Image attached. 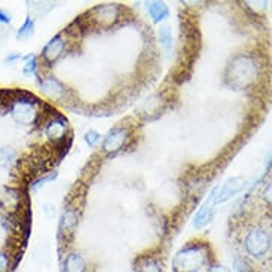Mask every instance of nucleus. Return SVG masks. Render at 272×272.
<instances>
[{"mask_svg": "<svg viewBox=\"0 0 272 272\" xmlns=\"http://www.w3.org/2000/svg\"><path fill=\"white\" fill-rule=\"evenodd\" d=\"M17 161V152L12 148H2L0 149V167L9 168Z\"/></svg>", "mask_w": 272, "mask_h": 272, "instance_id": "17", "label": "nucleus"}, {"mask_svg": "<svg viewBox=\"0 0 272 272\" xmlns=\"http://www.w3.org/2000/svg\"><path fill=\"white\" fill-rule=\"evenodd\" d=\"M40 91L49 97V98H55V100H61L66 97V86L54 76H46L42 79L40 82Z\"/></svg>", "mask_w": 272, "mask_h": 272, "instance_id": "9", "label": "nucleus"}, {"mask_svg": "<svg viewBox=\"0 0 272 272\" xmlns=\"http://www.w3.org/2000/svg\"><path fill=\"white\" fill-rule=\"evenodd\" d=\"M128 139H129V129L125 126H116L107 132V135L103 140L101 149L107 155H116L117 152H120L125 148Z\"/></svg>", "mask_w": 272, "mask_h": 272, "instance_id": "5", "label": "nucleus"}, {"mask_svg": "<svg viewBox=\"0 0 272 272\" xmlns=\"http://www.w3.org/2000/svg\"><path fill=\"white\" fill-rule=\"evenodd\" d=\"M158 38H159L161 45H162L167 51L171 49V46H173V35H171L170 26H161L159 30H158Z\"/></svg>", "mask_w": 272, "mask_h": 272, "instance_id": "19", "label": "nucleus"}, {"mask_svg": "<svg viewBox=\"0 0 272 272\" xmlns=\"http://www.w3.org/2000/svg\"><path fill=\"white\" fill-rule=\"evenodd\" d=\"M18 98H14L11 115L15 122L21 125H30L38 120L39 112H38V104L39 101L29 92H18Z\"/></svg>", "mask_w": 272, "mask_h": 272, "instance_id": "4", "label": "nucleus"}, {"mask_svg": "<svg viewBox=\"0 0 272 272\" xmlns=\"http://www.w3.org/2000/svg\"><path fill=\"white\" fill-rule=\"evenodd\" d=\"M244 250L253 259H265L271 251V235L262 226L250 228L244 236Z\"/></svg>", "mask_w": 272, "mask_h": 272, "instance_id": "3", "label": "nucleus"}, {"mask_svg": "<svg viewBox=\"0 0 272 272\" xmlns=\"http://www.w3.org/2000/svg\"><path fill=\"white\" fill-rule=\"evenodd\" d=\"M66 131H67V119H64L61 115H54V117L48 120L45 126V134L48 135V139L54 142L63 140L66 137Z\"/></svg>", "mask_w": 272, "mask_h": 272, "instance_id": "10", "label": "nucleus"}, {"mask_svg": "<svg viewBox=\"0 0 272 272\" xmlns=\"http://www.w3.org/2000/svg\"><path fill=\"white\" fill-rule=\"evenodd\" d=\"M64 48H66V42L63 40L61 35L54 36L52 39L49 40L43 51H42V60L46 64H54L60 60V57L64 54Z\"/></svg>", "mask_w": 272, "mask_h": 272, "instance_id": "8", "label": "nucleus"}, {"mask_svg": "<svg viewBox=\"0 0 272 272\" xmlns=\"http://www.w3.org/2000/svg\"><path fill=\"white\" fill-rule=\"evenodd\" d=\"M33 35H35V21H33V18L27 17L24 20L23 26L17 32V39L26 40L29 39V38H32Z\"/></svg>", "mask_w": 272, "mask_h": 272, "instance_id": "16", "label": "nucleus"}, {"mask_svg": "<svg viewBox=\"0 0 272 272\" xmlns=\"http://www.w3.org/2000/svg\"><path fill=\"white\" fill-rule=\"evenodd\" d=\"M78 226V213L76 210L73 208H67L64 210V213L61 214V219H60V235H70V233L75 232Z\"/></svg>", "mask_w": 272, "mask_h": 272, "instance_id": "13", "label": "nucleus"}, {"mask_svg": "<svg viewBox=\"0 0 272 272\" xmlns=\"http://www.w3.org/2000/svg\"><path fill=\"white\" fill-rule=\"evenodd\" d=\"M208 260L207 245L194 242L183 247L174 257V269L177 272H198Z\"/></svg>", "mask_w": 272, "mask_h": 272, "instance_id": "2", "label": "nucleus"}, {"mask_svg": "<svg viewBox=\"0 0 272 272\" xmlns=\"http://www.w3.org/2000/svg\"><path fill=\"white\" fill-rule=\"evenodd\" d=\"M85 143L89 146V148H94L98 142H100V132H97L95 129H89V131H86V134H85Z\"/></svg>", "mask_w": 272, "mask_h": 272, "instance_id": "21", "label": "nucleus"}, {"mask_svg": "<svg viewBox=\"0 0 272 272\" xmlns=\"http://www.w3.org/2000/svg\"><path fill=\"white\" fill-rule=\"evenodd\" d=\"M259 76V64L253 55L239 54L226 67V80L235 89L251 86Z\"/></svg>", "mask_w": 272, "mask_h": 272, "instance_id": "1", "label": "nucleus"}, {"mask_svg": "<svg viewBox=\"0 0 272 272\" xmlns=\"http://www.w3.org/2000/svg\"><path fill=\"white\" fill-rule=\"evenodd\" d=\"M245 186V179L242 177H231L228 179L225 183L216 186L211 194H213V201L214 204H222L226 202L228 199H231L232 196L236 194H239Z\"/></svg>", "mask_w": 272, "mask_h": 272, "instance_id": "6", "label": "nucleus"}, {"mask_svg": "<svg viewBox=\"0 0 272 272\" xmlns=\"http://www.w3.org/2000/svg\"><path fill=\"white\" fill-rule=\"evenodd\" d=\"M208 272H231V269H229V268H226V266L217 265V266H211Z\"/></svg>", "mask_w": 272, "mask_h": 272, "instance_id": "25", "label": "nucleus"}, {"mask_svg": "<svg viewBox=\"0 0 272 272\" xmlns=\"http://www.w3.org/2000/svg\"><path fill=\"white\" fill-rule=\"evenodd\" d=\"M11 269V259L9 254L0 251V272H8Z\"/></svg>", "mask_w": 272, "mask_h": 272, "instance_id": "22", "label": "nucleus"}, {"mask_svg": "<svg viewBox=\"0 0 272 272\" xmlns=\"http://www.w3.org/2000/svg\"><path fill=\"white\" fill-rule=\"evenodd\" d=\"M146 8H148V12H149L151 18L155 24H159L161 21H164L170 15L168 6L162 2H151L146 5Z\"/></svg>", "mask_w": 272, "mask_h": 272, "instance_id": "14", "label": "nucleus"}, {"mask_svg": "<svg viewBox=\"0 0 272 272\" xmlns=\"http://www.w3.org/2000/svg\"><path fill=\"white\" fill-rule=\"evenodd\" d=\"M20 58H23V55H21L20 52H12V54H9V55L5 58V61L11 64V63H14V61H17V60H20Z\"/></svg>", "mask_w": 272, "mask_h": 272, "instance_id": "24", "label": "nucleus"}, {"mask_svg": "<svg viewBox=\"0 0 272 272\" xmlns=\"http://www.w3.org/2000/svg\"><path fill=\"white\" fill-rule=\"evenodd\" d=\"M23 60L26 61L24 69H23V73H24L26 76L36 75V73H38V67H39V64H38V57H36L35 54H29V55L23 57Z\"/></svg>", "mask_w": 272, "mask_h": 272, "instance_id": "18", "label": "nucleus"}, {"mask_svg": "<svg viewBox=\"0 0 272 272\" xmlns=\"http://www.w3.org/2000/svg\"><path fill=\"white\" fill-rule=\"evenodd\" d=\"M214 201H213V194H210L208 196V199L204 202V205L198 210V213L195 214V219H194V226L196 229H202L204 226H207L211 220H213V217H214V211H216V208H214Z\"/></svg>", "mask_w": 272, "mask_h": 272, "instance_id": "11", "label": "nucleus"}, {"mask_svg": "<svg viewBox=\"0 0 272 272\" xmlns=\"http://www.w3.org/2000/svg\"><path fill=\"white\" fill-rule=\"evenodd\" d=\"M120 8L117 5H98L91 11L92 20L95 21L97 26L100 27H112L113 24H116V21L119 20V14Z\"/></svg>", "mask_w": 272, "mask_h": 272, "instance_id": "7", "label": "nucleus"}, {"mask_svg": "<svg viewBox=\"0 0 272 272\" xmlns=\"http://www.w3.org/2000/svg\"><path fill=\"white\" fill-rule=\"evenodd\" d=\"M137 272H162V263L152 256H142L135 263Z\"/></svg>", "mask_w": 272, "mask_h": 272, "instance_id": "15", "label": "nucleus"}, {"mask_svg": "<svg viewBox=\"0 0 272 272\" xmlns=\"http://www.w3.org/2000/svg\"><path fill=\"white\" fill-rule=\"evenodd\" d=\"M11 21H12V17L6 11L0 9V23L2 24H11Z\"/></svg>", "mask_w": 272, "mask_h": 272, "instance_id": "23", "label": "nucleus"}, {"mask_svg": "<svg viewBox=\"0 0 272 272\" xmlns=\"http://www.w3.org/2000/svg\"><path fill=\"white\" fill-rule=\"evenodd\" d=\"M57 176H58V173L57 171H54V173H51L49 176H45V177H42V179H38V180H35L33 183H32V191L33 192H36V191H39L40 188H43L48 182H51V180H54V179H57Z\"/></svg>", "mask_w": 272, "mask_h": 272, "instance_id": "20", "label": "nucleus"}, {"mask_svg": "<svg viewBox=\"0 0 272 272\" xmlns=\"http://www.w3.org/2000/svg\"><path fill=\"white\" fill-rule=\"evenodd\" d=\"M86 260L78 251H70L63 260V272H86Z\"/></svg>", "mask_w": 272, "mask_h": 272, "instance_id": "12", "label": "nucleus"}]
</instances>
